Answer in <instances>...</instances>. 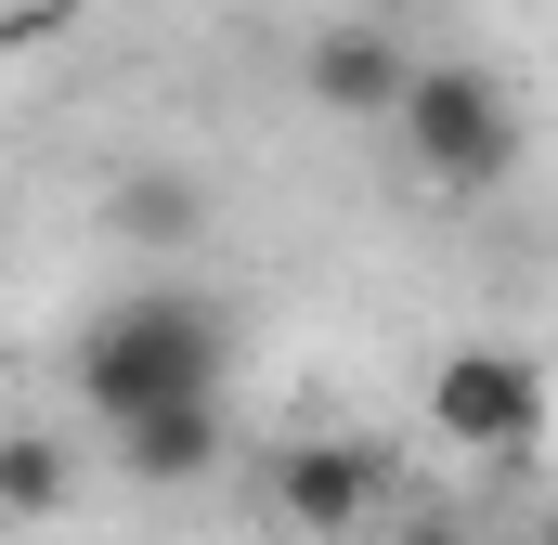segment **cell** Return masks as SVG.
I'll return each mask as SVG.
<instances>
[{
	"label": "cell",
	"instance_id": "5b68a950",
	"mask_svg": "<svg viewBox=\"0 0 558 545\" xmlns=\"http://www.w3.org/2000/svg\"><path fill=\"white\" fill-rule=\"evenodd\" d=\"M403 78H416V39L377 26V13H338V26H312V52H299V92H312L325 118H390Z\"/></svg>",
	"mask_w": 558,
	"mask_h": 545
},
{
	"label": "cell",
	"instance_id": "ba28073f",
	"mask_svg": "<svg viewBox=\"0 0 558 545\" xmlns=\"http://www.w3.org/2000/svg\"><path fill=\"white\" fill-rule=\"evenodd\" d=\"M65 494H78L65 428H0V520H52Z\"/></svg>",
	"mask_w": 558,
	"mask_h": 545
},
{
	"label": "cell",
	"instance_id": "8fae6325",
	"mask_svg": "<svg viewBox=\"0 0 558 545\" xmlns=\"http://www.w3.org/2000/svg\"><path fill=\"white\" fill-rule=\"evenodd\" d=\"M520 545H558V494H546V507H533V520H520Z\"/></svg>",
	"mask_w": 558,
	"mask_h": 545
},
{
	"label": "cell",
	"instance_id": "277c9868",
	"mask_svg": "<svg viewBox=\"0 0 558 545\" xmlns=\"http://www.w3.org/2000/svg\"><path fill=\"white\" fill-rule=\"evenodd\" d=\"M390 494H403V455H390V441H364V428H325V441H286L274 468H260V507H274L286 533H312V545L364 533V520H377Z\"/></svg>",
	"mask_w": 558,
	"mask_h": 545
},
{
	"label": "cell",
	"instance_id": "3957f363",
	"mask_svg": "<svg viewBox=\"0 0 558 545\" xmlns=\"http://www.w3.org/2000/svg\"><path fill=\"white\" fill-rule=\"evenodd\" d=\"M428 441L468 455V468H494V481H533V455H546V364L494 351V338L441 351L428 364Z\"/></svg>",
	"mask_w": 558,
	"mask_h": 545
},
{
	"label": "cell",
	"instance_id": "30bf717a",
	"mask_svg": "<svg viewBox=\"0 0 558 545\" xmlns=\"http://www.w3.org/2000/svg\"><path fill=\"white\" fill-rule=\"evenodd\" d=\"M52 13H65V0H0V39H39Z\"/></svg>",
	"mask_w": 558,
	"mask_h": 545
},
{
	"label": "cell",
	"instance_id": "9c48e42d",
	"mask_svg": "<svg viewBox=\"0 0 558 545\" xmlns=\"http://www.w3.org/2000/svg\"><path fill=\"white\" fill-rule=\"evenodd\" d=\"M390 545H494V533H481L468 507H441V494H428V507H403V533H390Z\"/></svg>",
	"mask_w": 558,
	"mask_h": 545
},
{
	"label": "cell",
	"instance_id": "7a4b0ae2",
	"mask_svg": "<svg viewBox=\"0 0 558 545\" xmlns=\"http://www.w3.org/2000/svg\"><path fill=\"white\" fill-rule=\"evenodd\" d=\"M390 131H403L428 195H494V182L520 169V105H507V78H494V65H454V52H416Z\"/></svg>",
	"mask_w": 558,
	"mask_h": 545
},
{
	"label": "cell",
	"instance_id": "8992f818",
	"mask_svg": "<svg viewBox=\"0 0 558 545\" xmlns=\"http://www.w3.org/2000/svg\"><path fill=\"white\" fill-rule=\"evenodd\" d=\"M221 455H234V415H221V390H182V403L118 415V481H143V494H182V481H208Z\"/></svg>",
	"mask_w": 558,
	"mask_h": 545
},
{
	"label": "cell",
	"instance_id": "6da1fadb",
	"mask_svg": "<svg viewBox=\"0 0 558 545\" xmlns=\"http://www.w3.org/2000/svg\"><path fill=\"white\" fill-rule=\"evenodd\" d=\"M221 377H234V325L195 286H131L78 338V403L105 415V428L143 415V403H182V390H221Z\"/></svg>",
	"mask_w": 558,
	"mask_h": 545
},
{
	"label": "cell",
	"instance_id": "52a82bcc",
	"mask_svg": "<svg viewBox=\"0 0 558 545\" xmlns=\"http://www.w3.org/2000/svg\"><path fill=\"white\" fill-rule=\"evenodd\" d=\"M105 234L143 247V261L208 247V169H118V182H105Z\"/></svg>",
	"mask_w": 558,
	"mask_h": 545
}]
</instances>
